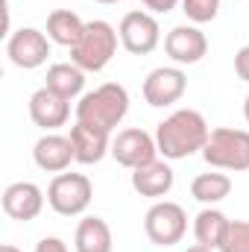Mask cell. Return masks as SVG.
<instances>
[{
	"instance_id": "6da1fadb",
	"label": "cell",
	"mask_w": 249,
	"mask_h": 252,
	"mask_svg": "<svg viewBox=\"0 0 249 252\" xmlns=\"http://www.w3.org/2000/svg\"><path fill=\"white\" fill-rule=\"evenodd\" d=\"M211 126L196 109H176L170 118H164L156 126L158 156H164L167 161H179L193 153H202Z\"/></svg>"
},
{
	"instance_id": "7a4b0ae2",
	"label": "cell",
	"mask_w": 249,
	"mask_h": 252,
	"mask_svg": "<svg viewBox=\"0 0 249 252\" xmlns=\"http://www.w3.org/2000/svg\"><path fill=\"white\" fill-rule=\"evenodd\" d=\"M129 115V91L121 82H106L88 94L79 97L76 103V121L106 132H115Z\"/></svg>"
},
{
	"instance_id": "3957f363",
	"label": "cell",
	"mask_w": 249,
	"mask_h": 252,
	"mask_svg": "<svg viewBox=\"0 0 249 252\" xmlns=\"http://www.w3.org/2000/svg\"><path fill=\"white\" fill-rule=\"evenodd\" d=\"M118 41L121 35L109 21H88L79 41L70 47V62L79 64L85 73H97L115 59Z\"/></svg>"
},
{
	"instance_id": "277c9868",
	"label": "cell",
	"mask_w": 249,
	"mask_h": 252,
	"mask_svg": "<svg viewBox=\"0 0 249 252\" xmlns=\"http://www.w3.org/2000/svg\"><path fill=\"white\" fill-rule=\"evenodd\" d=\"M202 158L214 170H229V173L249 170V129H232V126L211 129L202 147Z\"/></svg>"
},
{
	"instance_id": "5b68a950",
	"label": "cell",
	"mask_w": 249,
	"mask_h": 252,
	"mask_svg": "<svg viewBox=\"0 0 249 252\" xmlns=\"http://www.w3.org/2000/svg\"><path fill=\"white\" fill-rule=\"evenodd\" d=\"M94 196V185L85 173H56L47 185V205L62 217H79Z\"/></svg>"
},
{
	"instance_id": "8992f818",
	"label": "cell",
	"mask_w": 249,
	"mask_h": 252,
	"mask_svg": "<svg viewBox=\"0 0 249 252\" xmlns=\"http://www.w3.org/2000/svg\"><path fill=\"white\" fill-rule=\"evenodd\" d=\"M144 232L156 247H176L187 232V214L179 202L158 199L147 217H144Z\"/></svg>"
},
{
	"instance_id": "52a82bcc",
	"label": "cell",
	"mask_w": 249,
	"mask_h": 252,
	"mask_svg": "<svg viewBox=\"0 0 249 252\" xmlns=\"http://www.w3.org/2000/svg\"><path fill=\"white\" fill-rule=\"evenodd\" d=\"M118 35H121V44L124 50H129L132 56H147L158 47L161 41V27L156 21L153 12L147 9H132L126 12L121 27H118Z\"/></svg>"
},
{
	"instance_id": "ba28073f",
	"label": "cell",
	"mask_w": 249,
	"mask_h": 252,
	"mask_svg": "<svg viewBox=\"0 0 249 252\" xmlns=\"http://www.w3.org/2000/svg\"><path fill=\"white\" fill-rule=\"evenodd\" d=\"M6 56L15 67H24V70H35L47 62L50 56V38L35 30V27H21L15 32H9L6 38Z\"/></svg>"
},
{
	"instance_id": "9c48e42d",
	"label": "cell",
	"mask_w": 249,
	"mask_h": 252,
	"mask_svg": "<svg viewBox=\"0 0 249 252\" xmlns=\"http://www.w3.org/2000/svg\"><path fill=\"white\" fill-rule=\"evenodd\" d=\"M187 91V76L182 67H173V64H164V67H156L147 73L144 79V100L153 106V109H167L173 103H179Z\"/></svg>"
},
{
	"instance_id": "30bf717a",
	"label": "cell",
	"mask_w": 249,
	"mask_h": 252,
	"mask_svg": "<svg viewBox=\"0 0 249 252\" xmlns=\"http://www.w3.org/2000/svg\"><path fill=\"white\" fill-rule=\"evenodd\" d=\"M112 156L118 164H124L129 170L158 158V144H156V135H150L147 129H121L115 138H112Z\"/></svg>"
},
{
	"instance_id": "8fae6325",
	"label": "cell",
	"mask_w": 249,
	"mask_h": 252,
	"mask_svg": "<svg viewBox=\"0 0 249 252\" xmlns=\"http://www.w3.org/2000/svg\"><path fill=\"white\" fill-rule=\"evenodd\" d=\"M44 190L38 188L35 182H12L9 188L3 190L0 196V205H3V214L18 220V223H30L35 220L41 211H44Z\"/></svg>"
},
{
	"instance_id": "7c38bea8",
	"label": "cell",
	"mask_w": 249,
	"mask_h": 252,
	"mask_svg": "<svg viewBox=\"0 0 249 252\" xmlns=\"http://www.w3.org/2000/svg\"><path fill=\"white\" fill-rule=\"evenodd\" d=\"M164 50L176 64H196L208 53V38L196 24H179L164 35Z\"/></svg>"
},
{
	"instance_id": "4fadbf2b",
	"label": "cell",
	"mask_w": 249,
	"mask_h": 252,
	"mask_svg": "<svg viewBox=\"0 0 249 252\" xmlns=\"http://www.w3.org/2000/svg\"><path fill=\"white\" fill-rule=\"evenodd\" d=\"M32 161H35L38 170H44V173H64V170L70 167V161H76L70 135L44 132V135L35 141V147H32Z\"/></svg>"
},
{
	"instance_id": "5bb4252c",
	"label": "cell",
	"mask_w": 249,
	"mask_h": 252,
	"mask_svg": "<svg viewBox=\"0 0 249 252\" xmlns=\"http://www.w3.org/2000/svg\"><path fill=\"white\" fill-rule=\"evenodd\" d=\"M30 118L44 132H56L70 118V100H64L62 94H56V91H50L44 85L30 97Z\"/></svg>"
},
{
	"instance_id": "9a60e30c",
	"label": "cell",
	"mask_w": 249,
	"mask_h": 252,
	"mask_svg": "<svg viewBox=\"0 0 249 252\" xmlns=\"http://www.w3.org/2000/svg\"><path fill=\"white\" fill-rule=\"evenodd\" d=\"M173 182H176V173L173 167L167 164V158H153L141 167L132 170V188L141 196H150V199H161L173 190Z\"/></svg>"
},
{
	"instance_id": "2e32d148",
	"label": "cell",
	"mask_w": 249,
	"mask_h": 252,
	"mask_svg": "<svg viewBox=\"0 0 249 252\" xmlns=\"http://www.w3.org/2000/svg\"><path fill=\"white\" fill-rule=\"evenodd\" d=\"M112 132L106 129H97V126L88 124H76L70 126V141H73V153H76V161L79 164H97L103 161L109 153H112Z\"/></svg>"
},
{
	"instance_id": "e0dca14e",
	"label": "cell",
	"mask_w": 249,
	"mask_h": 252,
	"mask_svg": "<svg viewBox=\"0 0 249 252\" xmlns=\"http://www.w3.org/2000/svg\"><path fill=\"white\" fill-rule=\"evenodd\" d=\"M115 238L103 217H82L73 235V252H112Z\"/></svg>"
},
{
	"instance_id": "ac0fdd59",
	"label": "cell",
	"mask_w": 249,
	"mask_h": 252,
	"mask_svg": "<svg viewBox=\"0 0 249 252\" xmlns=\"http://www.w3.org/2000/svg\"><path fill=\"white\" fill-rule=\"evenodd\" d=\"M229 217L220 211V208H214V205H205L196 217H193V238H196V244L199 247H208V250H220V244H223V238H226V232H229Z\"/></svg>"
},
{
	"instance_id": "d6986e66",
	"label": "cell",
	"mask_w": 249,
	"mask_h": 252,
	"mask_svg": "<svg viewBox=\"0 0 249 252\" xmlns=\"http://www.w3.org/2000/svg\"><path fill=\"white\" fill-rule=\"evenodd\" d=\"M44 79H47L44 85H47L50 91L62 94L64 100H73V97H79V94H82V88H85V70H82L79 64H73V62L50 64Z\"/></svg>"
},
{
	"instance_id": "ffe728a7",
	"label": "cell",
	"mask_w": 249,
	"mask_h": 252,
	"mask_svg": "<svg viewBox=\"0 0 249 252\" xmlns=\"http://www.w3.org/2000/svg\"><path fill=\"white\" fill-rule=\"evenodd\" d=\"M82 30H85V21L70 9H56L47 15V38L59 47H73Z\"/></svg>"
},
{
	"instance_id": "44dd1931",
	"label": "cell",
	"mask_w": 249,
	"mask_h": 252,
	"mask_svg": "<svg viewBox=\"0 0 249 252\" xmlns=\"http://www.w3.org/2000/svg\"><path fill=\"white\" fill-rule=\"evenodd\" d=\"M229 193H232V179H229L226 173H217V170L199 173V176L190 182V196H193L196 202H202V205H217V202H223Z\"/></svg>"
},
{
	"instance_id": "7402d4cb",
	"label": "cell",
	"mask_w": 249,
	"mask_h": 252,
	"mask_svg": "<svg viewBox=\"0 0 249 252\" xmlns=\"http://www.w3.org/2000/svg\"><path fill=\"white\" fill-rule=\"evenodd\" d=\"M220 3L223 0H182V12H185V18L190 24L199 27V24H208V21L217 18Z\"/></svg>"
},
{
	"instance_id": "603a6c76",
	"label": "cell",
	"mask_w": 249,
	"mask_h": 252,
	"mask_svg": "<svg viewBox=\"0 0 249 252\" xmlns=\"http://www.w3.org/2000/svg\"><path fill=\"white\" fill-rule=\"evenodd\" d=\"M220 252H249V220H232Z\"/></svg>"
},
{
	"instance_id": "cb8c5ba5",
	"label": "cell",
	"mask_w": 249,
	"mask_h": 252,
	"mask_svg": "<svg viewBox=\"0 0 249 252\" xmlns=\"http://www.w3.org/2000/svg\"><path fill=\"white\" fill-rule=\"evenodd\" d=\"M235 73H238L244 82H249V44H244V47L235 53Z\"/></svg>"
},
{
	"instance_id": "d4e9b609",
	"label": "cell",
	"mask_w": 249,
	"mask_h": 252,
	"mask_svg": "<svg viewBox=\"0 0 249 252\" xmlns=\"http://www.w3.org/2000/svg\"><path fill=\"white\" fill-rule=\"evenodd\" d=\"M35 252H70L67 250V244H64L62 238H41L38 244H35Z\"/></svg>"
},
{
	"instance_id": "484cf974",
	"label": "cell",
	"mask_w": 249,
	"mask_h": 252,
	"mask_svg": "<svg viewBox=\"0 0 249 252\" xmlns=\"http://www.w3.org/2000/svg\"><path fill=\"white\" fill-rule=\"evenodd\" d=\"M153 15H167V12H173L176 9V3H182V0H141Z\"/></svg>"
},
{
	"instance_id": "4316f807",
	"label": "cell",
	"mask_w": 249,
	"mask_h": 252,
	"mask_svg": "<svg viewBox=\"0 0 249 252\" xmlns=\"http://www.w3.org/2000/svg\"><path fill=\"white\" fill-rule=\"evenodd\" d=\"M0 252H24V250H18L15 244H3V247H0Z\"/></svg>"
},
{
	"instance_id": "83f0119b",
	"label": "cell",
	"mask_w": 249,
	"mask_h": 252,
	"mask_svg": "<svg viewBox=\"0 0 249 252\" xmlns=\"http://www.w3.org/2000/svg\"><path fill=\"white\" fill-rule=\"evenodd\" d=\"M185 252H214V250H208V247H199V244H193L190 250H185Z\"/></svg>"
},
{
	"instance_id": "f1b7e54d",
	"label": "cell",
	"mask_w": 249,
	"mask_h": 252,
	"mask_svg": "<svg viewBox=\"0 0 249 252\" xmlns=\"http://www.w3.org/2000/svg\"><path fill=\"white\" fill-rule=\"evenodd\" d=\"M244 118H247V124H249V94H247V103H244Z\"/></svg>"
},
{
	"instance_id": "f546056e",
	"label": "cell",
	"mask_w": 249,
	"mask_h": 252,
	"mask_svg": "<svg viewBox=\"0 0 249 252\" xmlns=\"http://www.w3.org/2000/svg\"><path fill=\"white\" fill-rule=\"evenodd\" d=\"M94 3H106V6H112V3H121V0H94Z\"/></svg>"
}]
</instances>
